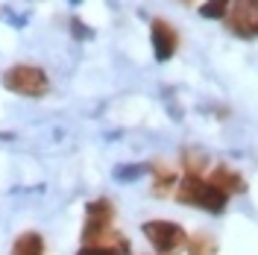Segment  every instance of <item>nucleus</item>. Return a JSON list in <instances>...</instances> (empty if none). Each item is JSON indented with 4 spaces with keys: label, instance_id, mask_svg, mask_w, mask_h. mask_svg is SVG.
I'll use <instances>...</instances> for the list:
<instances>
[{
    "label": "nucleus",
    "instance_id": "nucleus-1",
    "mask_svg": "<svg viewBox=\"0 0 258 255\" xmlns=\"http://www.w3.org/2000/svg\"><path fill=\"white\" fill-rule=\"evenodd\" d=\"M176 200L197 208H206L209 214H220L229 203V194H223L214 182H206L200 176H185L176 188Z\"/></svg>",
    "mask_w": 258,
    "mask_h": 255
},
{
    "label": "nucleus",
    "instance_id": "nucleus-2",
    "mask_svg": "<svg viewBox=\"0 0 258 255\" xmlns=\"http://www.w3.org/2000/svg\"><path fill=\"white\" fill-rule=\"evenodd\" d=\"M3 85L6 91L21 97H44L50 91V80L47 74L38 65H15L3 74Z\"/></svg>",
    "mask_w": 258,
    "mask_h": 255
},
{
    "label": "nucleus",
    "instance_id": "nucleus-3",
    "mask_svg": "<svg viewBox=\"0 0 258 255\" xmlns=\"http://www.w3.org/2000/svg\"><path fill=\"white\" fill-rule=\"evenodd\" d=\"M144 238L150 240V246L159 255H176L179 249L188 246V235L179 223L170 220H150L144 223Z\"/></svg>",
    "mask_w": 258,
    "mask_h": 255
},
{
    "label": "nucleus",
    "instance_id": "nucleus-4",
    "mask_svg": "<svg viewBox=\"0 0 258 255\" xmlns=\"http://www.w3.org/2000/svg\"><path fill=\"white\" fill-rule=\"evenodd\" d=\"M226 27L241 38H258V0H229Z\"/></svg>",
    "mask_w": 258,
    "mask_h": 255
},
{
    "label": "nucleus",
    "instance_id": "nucleus-5",
    "mask_svg": "<svg viewBox=\"0 0 258 255\" xmlns=\"http://www.w3.org/2000/svg\"><path fill=\"white\" fill-rule=\"evenodd\" d=\"M150 38H153V53H156L159 62H167V59L179 50V35L164 18H153V24H150Z\"/></svg>",
    "mask_w": 258,
    "mask_h": 255
},
{
    "label": "nucleus",
    "instance_id": "nucleus-6",
    "mask_svg": "<svg viewBox=\"0 0 258 255\" xmlns=\"http://www.w3.org/2000/svg\"><path fill=\"white\" fill-rule=\"evenodd\" d=\"M209 182H214V185H217L223 194H229V197H232V194H241L243 188H246L241 176L235 173V170H229V167H217V170L211 173Z\"/></svg>",
    "mask_w": 258,
    "mask_h": 255
},
{
    "label": "nucleus",
    "instance_id": "nucleus-7",
    "mask_svg": "<svg viewBox=\"0 0 258 255\" xmlns=\"http://www.w3.org/2000/svg\"><path fill=\"white\" fill-rule=\"evenodd\" d=\"M12 255H44V238L38 232H24L12 243Z\"/></svg>",
    "mask_w": 258,
    "mask_h": 255
},
{
    "label": "nucleus",
    "instance_id": "nucleus-8",
    "mask_svg": "<svg viewBox=\"0 0 258 255\" xmlns=\"http://www.w3.org/2000/svg\"><path fill=\"white\" fill-rule=\"evenodd\" d=\"M188 255H214V240L209 235H197V238L188 240Z\"/></svg>",
    "mask_w": 258,
    "mask_h": 255
},
{
    "label": "nucleus",
    "instance_id": "nucleus-9",
    "mask_svg": "<svg viewBox=\"0 0 258 255\" xmlns=\"http://www.w3.org/2000/svg\"><path fill=\"white\" fill-rule=\"evenodd\" d=\"M226 6H229V0H209L200 6V12L206 18H226Z\"/></svg>",
    "mask_w": 258,
    "mask_h": 255
},
{
    "label": "nucleus",
    "instance_id": "nucleus-10",
    "mask_svg": "<svg viewBox=\"0 0 258 255\" xmlns=\"http://www.w3.org/2000/svg\"><path fill=\"white\" fill-rule=\"evenodd\" d=\"M77 255H126V252L114 249V246H82Z\"/></svg>",
    "mask_w": 258,
    "mask_h": 255
}]
</instances>
